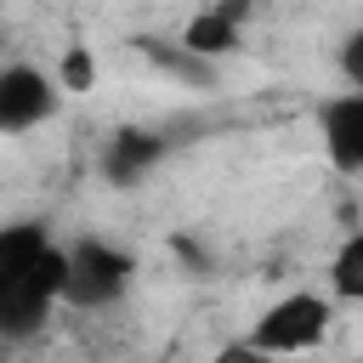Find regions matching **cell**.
<instances>
[{
    "label": "cell",
    "mask_w": 363,
    "mask_h": 363,
    "mask_svg": "<svg viewBox=\"0 0 363 363\" xmlns=\"http://www.w3.org/2000/svg\"><path fill=\"white\" fill-rule=\"evenodd\" d=\"M323 147L329 164L346 176H363V91H346L323 102Z\"/></svg>",
    "instance_id": "obj_5"
},
{
    "label": "cell",
    "mask_w": 363,
    "mask_h": 363,
    "mask_svg": "<svg viewBox=\"0 0 363 363\" xmlns=\"http://www.w3.org/2000/svg\"><path fill=\"white\" fill-rule=\"evenodd\" d=\"M323 329H329V301H323V295H284V301H272V306L255 318L250 346H261L267 357H278V352H306V346L323 340Z\"/></svg>",
    "instance_id": "obj_2"
},
{
    "label": "cell",
    "mask_w": 363,
    "mask_h": 363,
    "mask_svg": "<svg viewBox=\"0 0 363 363\" xmlns=\"http://www.w3.org/2000/svg\"><path fill=\"white\" fill-rule=\"evenodd\" d=\"M164 153H170V136H164V130L125 125V130H113L108 147H102V176H108L113 187H130V182H142Z\"/></svg>",
    "instance_id": "obj_4"
},
{
    "label": "cell",
    "mask_w": 363,
    "mask_h": 363,
    "mask_svg": "<svg viewBox=\"0 0 363 363\" xmlns=\"http://www.w3.org/2000/svg\"><path fill=\"white\" fill-rule=\"evenodd\" d=\"M51 250H57V244H51L45 227H34V221H23V227H0V301L17 295V289L40 272V261H45Z\"/></svg>",
    "instance_id": "obj_6"
},
{
    "label": "cell",
    "mask_w": 363,
    "mask_h": 363,
    "mask_svg": "<svg viewBox=\"0 0 363 363\" xmlns=\"http://www.w3.org/2000/svg\"><path fill=\"white\" fill-rule=\"evenodd\" d=\"M130 255L125 250H113V244H102V238H79L74 250H68V289H62V301H74V306H113L125 289H130Z\"/></svg>",
    "instance_id": "obj_1"
},
{
    "label": "cell",
    "mask_w": 363,
    "mask_h": 363,
    "mask_svg": "<svg viewBox=\"0 0 363 363\" xmlns=\"http://www.w3.org/2000/svg\"><path fill=\"white\" fill-rule=\"evenodd\" d=\"M147 57H153L164 74L187 79V85H216V68H210L204 57H193V51H176V45H159V40H147Z\"/></svg>",
    "instance_id": "obj_9"
},
{
    "label": "cell",
    "mask_w": 363,
    "mask_h": 363,
    "mask_svg": "<svg viewBox=\"0 0 363 363\" xmlns=\"http://www.w3.org/2000/svg\"><path fill=\"white\" fill-rule=\"evenodd\" d=\"M91 79H96V57L85 45H68L62 62H57V85L62 91H91Z\"/></svg>",
    "instance_id": "obj_10"
},
{
    "label": "cell",
    "mask_w": 363,
    "mask_h": 363,
    "mask_svg": "<svg viewBox=\"0 0 363 363\" xmlns=\"http://www.w3.org/2000/svg\"><path fill=\"white\" fill-rule=\"evenodd\" d=\"M238 23H244V6H210V11H193L187 28H182V51L216 62L238 45Z\"/></svg>",
    "instance_id": "obj_7"
},
{
    "label": "cell",
    "mask_w": 363,
    "mask_h": 363,
    "mask_svg": "<svg viewBox=\"0 0 363 363\" xmlns=\"http://www.w3.org/2000/svg\"><path fill=\"white\" fill-rule=\"evenodd\" d=\"M340 74L352 79V91H363V28L346 34V45H340Z\"/></svg>",
    "instance_id": "obj_11"
},
{
    "label": "cell",
    "mask_w": 363,
    "mask_h": 363,
    "mask_svg": "<svg viewBox=\"0 0 363 363\" xmlns=\"http://www.w3.org/2000/svg\"><path fill=\"white\" fill-rule=\"evenodd\" d=\"M329 284H335V295L363 301V233H352V238L335 250V261H329Z\"/></svg>",
    "instance_id": "obj_8"
},
{
    "label": "cell",
    "mask_w": 363,
    "mask_h": 363,
    "mask_svg": "<svg viewBox=\"0 0 363 363\" xmlns=\"http://www.w3.org/2000/svg\"><path fill=\"white\" fill-rule=\"evenodd\" d=\"M57 79H45L40 68L28 62H11L0 68V130H34L40 119L57 113Z\"/></svg>",
    "instance_id": "obj_3"
},
{
    "label": "cell",
    "mask_w": 363,
    "mask_h": 363,
    "mask_svg": "<svg viewBox=\"0 0 363 363\" xmlns=\"http://www.w3.org/2000/svg\"><path fill=\"white\" fill-rule=\"evenodd\" d=\"M216 363H272V357H267L261 346H250V340H244V346H221V352H216Z\"/></svg>",
    "instance_id": "obj_12"
}]
</instances>
